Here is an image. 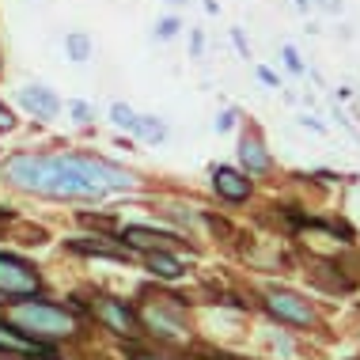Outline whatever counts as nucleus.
Instances as JSON below:
<instances>
[{
    "mask_svg": "<svg viewBox=\"0 0 360 360\" xmlns=\"http://www.w3.org/2000/svg\"><path fill=\"white\" fill-rule=\"evenodd\" d=\"M4 179L19 190L46 193V198H106L110 190H129L133 174L106 160L87 155H12L4 163Z\"/></svg>",
    "mask_w": 360,
    "mask_h": 360,
    "instance_id": "f257e3e1",
    "label": "nucleus"
},
{
    "mask_svg": "<svg viewBox=\"0 0 360 360\" xmlns=\"http://www.w3.org/2000/svg\"><path fill=\"white\" fill-rule=\"evenodd\" d=\"M4 319L12 326H19L23 334L34 338H69L76 330V319L65 307L42 304V300H23V304H8Z\"/></svg>",
    "mask_w": 360,
    "mask_h": 360,
    "instance_id": "f03ea898",
    "label": "nucleus"
},
{
    "mask_svg": "<svg viewBox=\"0 0 360 360\" xmlns=\"http://www.w3.org/2000/svg\"><path fill=\"white\" fill-rule=\"evenodd\" d=\"M0 292H4V296H34L38 274L27 262H19L12 255H0Z\"/></svg>",
    "mask_w": 360,
    "mask_h": 360,
    "instance_id": "7ed1b4c3",
    "label": "nucleus"
},
{
    "mask_svg": "<svg viewBox=\"0 0 360 360\" xmlns=\"http://www.w3.org/2000/svg\"><path fill=\"white\" fill-rule=\"evenodd\" d=\"M266 307L274 311L277 319L292 323V326H311V323H315V311H311V304H307L304 296H296V292H288V288H269Z\"/></svg>",
    "mask_w": 360,
    "mask_h": 360,
    "instance_id": "20e7f679",
    "label": "nucleus"
},
{
    "mask_svg": "<svg viewBox=\"0 0 360 360\" xmlns=\"http://www.w3.org/2000/svg\"><path fill=\"white\" fill-rule=\"evenodd\" d=\"M91 311L106 323V330H114V334H122V338H129V334H137V319H133V311L118 304V300H110V296H99L91 304Z\"/></svg>",
    "mask_w": 360,
    "mask_h": 360,
    "instance_id": "39448f33",
    "label": "nucleus"
},
{
    "mask_svg": "<svg viewBox=\"0 0 360 360\" xmlns=\"http://www.w3.org/2000/svg\"><path fill=\"white\" fill-rule=\"evenodd\" d=\"M19 103L27 106V110H34L38 118H53L57 110H61V99L50 91V87L42 84H31V87H19Z\"/></svg>",
    "mask_w": 360,
    "mask_h": 360,
    "instance_id": "423d86ee",
    "label": "nucleus"
},
{
    "mask_svg": "<svg viewBox=\"0 0 360 360\" xmlns=\"http://www.w3.org/2000/svg\"><path fill=\"white\" fill-rule=\"evenodd\" d=\"M212 186H217L220 198L243 201L250 193V179H247V174H239V171H231V167H217V171H212Z\"/></svg>",
    "mask_w": 360,
    "mask_h": 360,
    "instance_id": "0eeeda50",
    "label": "nucleus"
},
{
    "mask_svg": "<svg viewBox=\"0 0 360 360\" xmlns=\"http://www.w3.org/2000/svg\"><path fill=\"white\" fill-rule=\"evenodd\" d=\"M122 239L129 243V247H144L152 255V250H167L174 236L171 231H152V228H137V224H133V228L122 231Z\"/></svg>",
    "mask_w": 360,
    "mask_h": 360,
    "instance_id": "6e6552de",
    "label": "nucleus"
},
{
    "mask_svg": "<svg viewBox=\"0 0 360 360\" xmlns=\"http://www.w3.org/2000/svg\"><path fill=\"white\" fill-rule=\"evenodd\" d=\"M144 323H148L152 330H160V334H167V338L182 334V319L171 315V311H163L160 304H155V307H144Z\"/></svg>",
    "mask_w": 360,
    "mask_h": 360,
    "instance_id": "1a4fd4ad",
    "label": "nucleus"
},
{
    "mask_svg": "<svg viewBox=\"0 0 360 360\" xmlns=\"http://www.w3.org/2000/svg\"><path fill=\"white\" fill-rule=\"evenodd\" d=\"M239 160H243V167H247V171H266V167H269V152L262 148L258 137H243Z\"/></svg>",
    "mask_w": 360,
    "mask_h": 360,
    "instance_id": "9d476101",
    "label": "nucleus"
},
{
    "mask_svg": "<svg viewBox=\"0 0 360 360\" xmlns=\"http://www.w3.org/2000/svg\"><path fill=\"white\" fill-rule=\"evenodd\" d=\"M148 269H152V274H160V277H182V262L171 258L167 250H152V255H148Z\"/></svg>",
    "mask_w": 360,
    "mask_h": 360,
    "instance_id": "9b49d317",
    "label": "nucleus"
},
{
    "mask_svg": "<svg viewBox=\"0 0 360 360\" xmlns=\"http://www.w3.org/2000/svg\"><path fill=\"white\" fill-rule=\"evenodd\" d=\"M72 250H80V255H95V258H114V262H125L129 255L118 247H106V243H87V239H76Z\"/></svg>",
    "mask_w": 360,
    "mask_h": 360,
    "instance_id": "f8f14e48",
    "label": "nucleus"
},
{
    "mask_svg": "<svg viewBox=\"0 0 360 360\" xmlns=\"http://www.w3.org/2000/svg\"><path fill=\"white\" fill-rule=\"evenodd\" d=\"M133 129H137L144 141H163V137H167V125H163L160 118H152V114L137 118V122H133Z\"/></svg>",
    "mask_w": 360,
    "mask_h": 360,
    "instance_id": "ddd939ff",
    "label": "nucleus"
},
{
    "mask_svg": "<svg viewBox=\"0 0 360 360\" xmlns=\"http://www.w3.org/2000/svg\"><path fill=\"white\" fill-rule=\"evenodd\" d=\"M65 46H69L72 61H87V57H91V42H87V34H69V38H65Z\"/></svg>",
    "mask_w": 360,
    "mask_h": 360,
    "instance_id": "4468645a",
    "label": "nucleus"
},
{
    "mask_svg": "<svg viewBox=\"0 0 360 360\" xmlns=\"http://www.w3.org/2000/svg\"><path fill=\"white\" fill-rule=\"evenodd\" d=\"M0 345L15 349V353H38V342H23V338H15L12 330H4V326H0Z\"/></svg>",
    "mask_w": 360,
    "mask_h": 360,
    "instance_id": "2eb2a0df",
    "label": "nucleus"
},
{
    "mask_svg": "<svg viewBox=\"0 0 360 360\" xmlns=\"http://www.w3.org/2000/svg\"><path fill=\"white\" fill-rule=\"evenodd\" d=\"M110 118H114V125H125V129H133V122H137V114H133L125 103H114V106H110Z\"/></svg>",
    "mask_w": 360,
    "mask_h": 360,
    "instance_id": "dca6fc26",
    "label": "nucleus"
},
{
    "mask_svg": "<svg viewBox=\"0 0 360 360\" xmlns=\"http://www.w3.org/2000/svg\"><path fill=\"white\" fill-rule=\"evenodd\" d=\"M69 110H72L76 122H91V118H95V110H91L87 103H69Z\"/></svg>",
    "mask_w": 360,
    "mask_h": 360,
    "instance_id": "f3484780",
    "label": "nucleus"
},
{
    "mask_svg": "<svg viewBox=\"0 0 360 360\" xmlns=\"http://www.w3.org/2000/svg\"><path fill=\"white\" fill-rule=\"evenodd\" d=\"M285 65H288L292 72H304V61L296 57V50H292V46H285Z\"/></svg>",
    "mask_w": 360,
    "mask_h": 360,
    "instance_id": "a211bd4d",
    "label": "nucleus"
},
{
    "mask_svg": "<svg viewBox=\"0 0 360 360\" xmlns=\"http://www.w3.org/2000/svg\"><path fill=\"white\" fill-rule=\"evenodd\" d=\"M179 27H182L179 19H163V23H160V31H155V34H160V38H171L174 31H179Z\"/></svg>",
    "mask_w": 360,
    "mask_h": 360,
    "instance_id": "6ab92c4d",
    "label": "nucleus"
},
{
    "mask_svg": "<svg viewBox=\"0 0 360 360\" xmlns=\"http://www.w3.org/2000/svg\"><path fill=\"white\" fill-rule=\"evenodd\" d=\"M323 12H342V0H315Z\"/></svg>",
    "mask_w": 360,
    "mask_h": 360,
    "instance_id": "aec40b11",
    "label": "nucleus"
},
{
    "mask_svg": "<svg viewBox=\"0 0 360 360\" xmlns=\"http://www.w3.org/2000/svg\"><path fill=\"white\" fill-rule=\"evenodd\" d=\"M231 122H236V114H231V110H228V114H220V122H217V129H231Z\"/></svg>",
    "mask_w": 360,
    "mask_h": 360,
    "instance_id": "412c9836",
    "label": "nucleus"
},
{
    "mask_svg": "<svg viewBox=\"0 0 360 360\" xmlns=\"http://www.w3.org/2000/svg\"><path fill=\"white\" fill-rule=\"evenodd\" d=\"M0 125H4V129H12V114H8L4 103H0Z\"/></svg>",
    "mask_w": 360,
    "mask_h": 360,
    "instance_id": "4be33fe9",
    "label": "nucleus"
},
{
    "mask_svg": "<svg viewBox=\"0 0 360 360\" xmlns=\"http://www.w3.org/2000/svg\"><path fill=\"white\" fill-rule=\"evenodd\" d=\"M307 4H311V0H296V8H300V12H307Z\"/></svg>",
    "mask_w": 360,
    "mask_h": 360,
    "instance_id": "5701e85b",
    "label": "nucleus"
},
{
    "mask_svg": "<svg viewBox=\"0 0 360 360\" xmlns=\"http://www.w3.org/2000/svg\"><path fill=\"white\" fill-rule=\"evenodd\" d=\"M167 4H186V0H167Z\"/></svg>",
    "mask_w": 360,
    "mask_h": 360,
    "instance_id": "b1692460",
    "label": "nucleus"
},
{
    "mask_svg": "<svg viewBox=\"0 0 360 360\" xmlns=\"http://www.w3.org/2000/svg\"><path fill=\"white\" fill-rule=\"evenodd\" d=\"M137 360H155V356H137Z\"/></svg>",
    "mask_w": 360,
    "mask_h": 360,
    "instance_id": "393cba45",
    "label": "nucleus"
}]
</instances>
